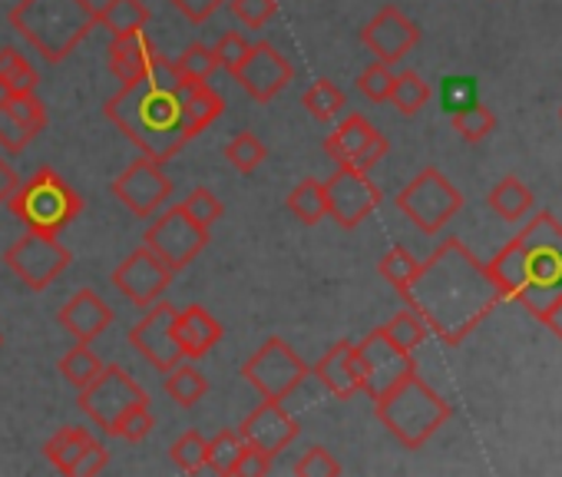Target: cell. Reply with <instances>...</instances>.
Returning <instances> with one entry per match:
<instances>
[{"label":"cell","mask_w":562,"mask_h":477,"mask_svg":"<svg viewBox=\"0 0 562 477\" xmlns=\"http://www.w3.org/2000/svg\"><path fill=\"white\" fill-rule=\"evenodd\" d=\"M302 103H305V110L318 120V123H331L341 110H345V93L331 84V80H315L312 84V90L302 97Z\"/></svg>","instance_id":"cell-37"},{"label":"cell","mask_w":562,"mask_h":477,"mask_svg":"<svg viewBox=\"0 0 562 477\" xmlns=\"http://www.w3.org/2000/svg\"><path fill=\"white\" fill-rule=\"evenodd\" d=\"M103 362L100 355L87 345V342H77V348H70L64 358H60V375L74 385V388H87L97 375H100Z\"/></svg>","instance_id":"cell-34"},{"label":"cell","mask_w":562,"mask_h":477,"mask_svg":"<svg viewBox=\"0 0 562 477\" xmlns=\"http://www.w3.org/2000/svg\"><path fill=\"white\" fill-rule=\"evenodd\" d=\"M57 322L77 339V342H93L97 335H103L113 325V309L93 292V289H80L70 296V302L57 312Z\"/></svg>","instance_id":"cell-20"},{"label":"cell","mask_w":562,"mask_h":477,"mask_svg":"<svg viewBox=\"0 0 562 477\" xmlns=\"http://www.w3.org/2000/svg\"><path fill=\"white\" fill-rule=\"evenodd\" d=\"M11 27L47 64H64L97 31V8L90 0H21Z\"/></svg>","instance_id":"cell-4"},{"label":"cell","mask_w":562,"mask_h":477,"mask_svg":"<svg viewBox=\"0 0 562 477\" xmlns=\"http://www.w3.org/2000/svg\"><path fill=\"white\" fill-rule=\"evenodd\" d=\"M374 411L381 424L411 451L424 447L453 414L450 401L440 398L417 371L407 375L401 385H394L387 395L374 401Z\"/></svg>","instance_id":"cell-5"},{"label":"cell","mask_w":562,"mask_h":477,"mask_svg":"<svg viewBox=\"0 0 562 477\" xmlns=\"http://www.w3.org/2000/svg\"><path fill=\"white\" fill-rule=\"evenodd\" d=\"M90 444H93V434H90L87 428H60V431L47 441L44 454H47V461H50L57 470L77 474V467H80V461H83V454H87Z\"/></svg>","instance_id":"cell-27"},{"label":"cell","mask_w":562,"mask_h":477,"mask_svg":"<svg viewBox=\"0 0 562 477\" xmlns=\"http://www.w3.org/2000/svg\"><path fill=\"white\" fill-rule=\"evenodd\" d=\"M31 140H34V133H27L14 120V113L8 110L4 97H0V149H4V153H24L31 146Z\"/></svg>","instance_id":"cell-50"},{"label":"cell","mask_w":562,"mask_h":477,"mask_svg":"<svg viewBox=\"0 0 562 477\" xmlns=\"http://www.w3.org/2000/svg\"><path fill=\"white\" fill-rule=\"evenodd\" d=\"M325 199H328V215L341 229H358L381 206V189L371 182L368 173L341 163L335 176L325 179Z\"/></svg>","instance_id":"cell-13"},{"label":"cell","mask_w":562,"mask_h":477,"mask_svg":"<svg viewBox=\"0 0 562 477\" xmlns=\"http://www.w3.org/2000/svg\"><path fill=\"white\" fill-rule=\"evenodd\" d=\"M361 41L381 64H401L420 44V27L404 11L384 8L374 14V21H368Z\"/></svg>","instance_id":"cell-18"},{"label":"cell","mask_w":562,"mask_h":477,"mask_svg":"<svg viewBox=\"0 0 562 477\" xmlns=\"http://www.w3.org/2000/svg\"><path fill=\"white\" fill-rule=\"evenodd\" d=\"M156 57H159V51H156V44L146 37V31L126 34V37H113L110 47H106V64H110V70H113V77H116L120 84L146 77L149 67L156 64Z\"/></svg>","instance_id":"cell-23"},{"label":"cell","mask_w":562,"mask_h":477,"mask_svg":"<svg viewBox=\"0 0 562 477\" xmlns=\"http://www.w3.org/2000/svg\"><path fill=\"white\" fill-rule=\"evenodd\" d=\"M97 24L103 31H110V37L139 34L149 24V8L143 0H106V4L97 11Z\"/></svg>","instance_id":"cell-26"},{"label":"cell","mask_w":562,"mask_h":477,"mask_svg":"<svg viewBox=\"0 0 562 477\" xmlns=\"http://www.w3.org/2000/svg\"><path fill=\"white\" fill-rule=\"evenodd\" d=\"M4 103H8V110L14 113V120L27 133H34V136L44 133V126H47V107H44V100L37 93H11V97L4 93Z\"/></svg>","instance_id":"cell-41"},{"label":"cell","mask_w":562,"mask_h":477,"mask_svg":"<svg viewBox=\"0 0 562 477\" xmlns=\"http://www.w3.org/2000/svg\"><path fill=\"white\" fill-rule=\"evenodd\" d=\"M404 117H417L427 103H430V84L414 74V70H404V74H394V87H391V100Z\"/></svg>","instance_id":"cell-32"},{"label":"cell","mask_w":562,"mask_h":477,"mask_svg":"<svg viewBox=\"0 0 562 477\" xmlns=\"http://www.w3.org/2000/svg\"><path fill=\"white\" fill-rule=\"evenodd\" d=\"M536 319H539L552 335H559V339H562V296H559V299H552V302H549Z\"/></svg>","instance_id":"cell-56"},{"label":"cell","mask_w":562,"mask_h":477,"mask_svg":"<svg viewBox=\"0 0 562 477\" xmlns=\"http://www.w3.org/2000/svg\"><path fill=\"white\" fill-rule=\"evenodd\" d=\"M232 18L251 31L265 27L274 14H278V0H232Z\"/></svg>","instance_id":"cell-47"},{"label":"cell","mask_w":562,"mask_h":477,"mask_svg":"<svg viewBox=\"0 0 562 477\" xmlns=\"http://www.w3.org/2000/svg\"><path fill=\"white\" fill-rule=\"evenodd\" d=\"M209 391V381L202 371H195L189 362H179L176 368L166 371V395L179 404V408H195Z\"/></svg>","instance_id":"cell-30"},{"label":"cell","mask_w":562,"mask_h":477,"mask_svg":"<svg viewBox=\"0 0 562 477\" xmlns=\"http://www.w3.org/2000/svg\"><path fill=\"white\" fill-rule=\"evenodd\" d=\"M77 404L103 434H113L116 421L126 411H133L139 404H149V395L123 365H103L100 375L87 388H80Z\"/></svg>","instance_id":"cell-9"},{"label":"cell","mask_w":562,"mask_h":477,"mask_svg":"<svg viewBox=\"0 0 562 477\" xmlns=\"http://www.w3.org/2000/svg\"><path fill=\"white\" fill-rule=\"evenodd\" d=\"M186 212L199 222V225H205V229H212L218 219H222V212H225V206L215 199V192L212 189H205V186H199V189H192L189 196H186Z\"/></svg>","instance_id":"cell-46"},{"label":"cell","mask_w":562,"mask_h":477,"mask_svg":"<svg viewBox=\"0 0 562 477\" xmlns=\"http://www.w3.org/2000/svg\"><path fill=\"white\" fill-rule=\"evenodd\" d=\"M374 133H378V130H374L361 113H351V117L341 120V123L335 126V133L325 140V153H328L335 163H348Z\"/></svg>","instance_id":"cell-28"},{"label":"cell","mask_w":562,"mask_h":477,"mask_svg":"<svg viewBox=\"0 0 562 477\" xmlns=\"http://www.w3.org/2000/svg\"><path fill=\"white\" fill-rule=\"evenodd\" d=\"M143 246L156 253L172 273H182L209 246V229L199 225L179 202V206H169L162 215H156V222L143 235Z\"/></svg>","instance_id":"cell-10"},{"label":"cell","mask_w":562,"mask_h":477,"mask_svg":"<svg viewBox=\"0 0 562 477\" xmlns=\"http://www.w3.org/2000/svg\"><path fill=\"white\" fill-rule=\"evenodd\" d=\"M440 103L443 110L453 117L473 103H480V87H476V77H443L440 84Z\"/></svg>","instance_id":"cell-43"},{"label":"cell","mask_w":562,"mask_h":477,"mask_svg":"<svg viewBox=\"0 0 562 477\" xmlns=\"http://www.w3.org/2000/svg\"><path fill=\"white\" fill-rule=\"evenodd\" d=\"M172 276H176V273H172L156 253H149L146 246H139L136 253H130V256L116 266L113 286L123 292V299H126L130 306L146 309V306H153L156 299H162V296L169 292Z\"/></svg>","instance_id":"cell-16"},{"label":"cell","mask_w":562,"mask_h":477,"mask_svg":"<svg viewBox=\"0 0 562 477\" xmlns=\"http://www.w3.org/2000/svg\"><path fill=\"white\" fill-rule=\"evenodd\" d=\"M106 461H110V451L93 437V444L87 447V454H83V461L77 467V474H100L106 467Z\"/></svg>","instance_id":"cell-54"},{"label":"cell","mask_w":562,"mask_h":477,"mask_svg":"<svg viewBox=\"0 0 562 477\" xmlns=\"http://www.w3.org/2000/svg\"><path fill=\"white\" fill-rule=\"evenodd\" d=\"M417 269H420V263H417V259L411 256V249H404V246L387 249V256L378 263L381 279H384V282H391L397 292H404V289L411 286V279L417 276Z\"/></svg>","instance_id":"cell-42"},{"label":"cell","mask_w":562,"mask_h":477,"mask_svg":"<svg viewBox=\"0 0 562 477\" xmlns=\"http://www.w3.org/2000/svg\"><path fill=\"white\" fill-rule=\"evenodd\" d=\"M248 41L241 37V34H235V31H225L222 37H218V44H215V60H218V67L225 70V74H238V67L245 64V57H248Z\"/></svg>","instance_id":"cell-48"},{"label":"cell","mask_w":562,"mask_h":477,"mask_svg":"<svg viewBox=\"0 0 562 477\" xmlns=\"http://www.w3.org/2000/svg\"><path fill=\"white\" fill-rule=\"evenodd\" d=\"M463 206L460 189L437 169L427 166L420 169L401 192H397V209L424 232V235H437Z\"/></svg>","instance_id":"cell-7"},{"label":"cell","mask_w":562,"mask_h":477,"mask_svg":"<svg viewBox=\"0 0 562 477\" xmlns=\"http://www.w3.org/2000/svg\"><path fill=\"white\" fill-rule=\"evenodd\" d=\"M18 186H21V179H18V173H14V166L0 156V206H8L11 202V196L18 192Z\"/></svg>","instance_id":"cell-55"},{"label":"cell","mask_w":562,"mask_h":477,"mask_svg":"<svg viewBox=\"0 0 562 477\" xmlns=\"http://www.w3.org/2000/svg\"><path fill=\"white\" fill-rule=\"evenodd\" d=\"M387 149H391V143H387V136L378 130V133H374V136H371V140H368V143L351 156V159H348V166H355V169H361V173H371V169L387 156ZM338 166H341V163H338Z\"/></svg>","instance_id":"cell-51"},{"label":"cell","mask_w":562,"mask_h":477,"mask_svg":"<svg viewBox=\"0 0 562 477\" xmlns=\"http://www.w3.org/2000/svg\"><path fill=\"white\" fill-rule=\"evenodd\" d=\"M289 212L305 222V225H318L328 215V199H325V182L315 176H305L302 182H295V189L285 199Z\"/></svg>","instance_id":"cell-29"},{"label":"cell","mask_w":562,"mask_h":477,"mask_svg":"<svg viewBox=\"0 0 562 477\" xmlns=\"http://www.w3.org/2000/svg\"><path fill=\"white\" fill-rule=\"evenodd\" d=\"M186 93L159 87L149 77L126 80L106 103L103 117L149 159L169 163L189 140L182 133Z\"/></svg>","instance_id":"cell-3"},{"label":"cell","mask_w":562,"mask_h":477,"mask_svg":"<svg viewBox=\"0 0 562 477\" xmlns=\"http://www.w3.org/2000/svg\"><path fill=\"white\" fill-rule=\"evenodd\" d=\"M532 189L522 182V179H516V176H503L493 189H490V196H486V206L503 219V222H522L529 212H532Z\"/></svg>","instance_id":"cell-25"},{"label":"cell","mask_w":562,"mask_h":477,"mask_svg":"<svg viewBox=\"0 0 562 477\" xmlns=\"http://www.w3.org/2000/svg\"><path fill=\"white\" fill-rule=\"evenodd\" d=\"M295 77V67L289 64V57L281 54L278 47L271 44H251L248 47V57L245 64L238 67L235 80L245 87V93L255 100V103H268L274 100L281 90H285Z\"/></svg>","instance_id":"cell-17"},{"label":"cell","mask_w":562,"mask_h":477,"mask_svg":"<svg viewBox=\"0 0 562 477\" xmlns=\"http://www.w3.org/2000/svg\"><path fill=\"white\" fill-rule=\"evenodd\" d=\"M37 70L14 51V47H0V90L8 97L11 93H34L37 90Z\"/></svg>","instance_id":"cell-31"},{"label":"cell","mask_w":562,"mask_h":477,"mask_svg":"<svg viewBox=\"0 0 562 477\" xmlns=\"http://www.w3.org/2000/svg\"><path fill=\"white\" fill-rule=\"evenodd\" d=\"M0 342H4V339H0Z\"/></svg>","instance_id":"cell-57"},{"label":"cell","mask_w":562,"mask_h":477,"mask_svg":"<svg viewBox=\"0 0 562 477\" xmlns=\"http://www.w3.org/2000/svg\"><path fill=\"white\" fill-rule=\"evenodd\" d=\"M225 113V100L222 93H215L209 84H199L186 93L182 100V133L186 140H195L209 123H215Z\"/></svg>","instance_id":"cell-24"},{"label":"cell","mask_w":562,"mask_h":477,"mask_svg":"<svg viewBox=\"0 0 562 477\" xmlns=\"http://www.w3.org/2000/svg\"><path fill=\"white\" fill-rule=\"evenodd\" d=\"M355 362H358V375H361V391L371 395L374 401L381 395H387L394 385H401L407 375L417 371L414 355L397 348L384 329L368 332L358 345H355Z\"/></svg>","instance_id":"cell-12"},{"label":"cell","mask_w":562,"mask_h":477,"mask_svg":"<svg viewBox=\"0 0 562 477\" xmlns=\"http://www.w3.org/2000/svg\"><path fill=\"white\" fill-rule=\"evenodd\" d=\"M169 457L182 474H199L209 467V437L202 431H186L169 447Z\"/></svg>","instance_id":"cell-33"},{"label":"cell","mask_w":562,"mask_h":477,"mask_svg":"<svg viewBox=\"0 0 562 477\" xmlns=\"http://www.w3.org/2000/svg\"><path fill=\"white\" fill-rule=\"evenodd\" d=\"M450 123H453V130H457L467 143H480V140H486V136L496 130V117H493V110H490L486 103H473V107L453 113Z\"/></svg>","instance_id":"cell-39"},{"label":"cell","mask_w":562,"mask_h":477,"mask_svg":"<svg viewBox=\"0 0 562 477\" xmlns=\"http://www.w3.org/2000/svg\"><path fill=\"white\" fill-rule=\"evenodd\" d=\"M299 421L285 411L281 401H261L238 428V434L245 437V444L265 451L268 457L281 454L295 437H299Z\"/></svg>","instance_id":"cell-19"},{"label":"cell","mask_w":562,"mask_h":477,"mask_svg":"<svg viewBox=\"0 0 562 477\" xmlns=\"http://www.w3.org/2000/svg\"><path fill=\"white\" fill-rule=\"evenodd\" d=\"M241 451H245V437L235 428H225L209 441V467L215 474H235Z\"/></svg>","instance_id":"cell-38"},{"label":"cell","mask_w":562,"mask_h":477,"mask_svg":"<svg viewBox=\"0 0 562 477\" xmlns=\"http://www.w3.org/2000/svg\"><path fill=\"white\" fill-rule=\"evenodd\" d=\"M113 196L136 215L149 219L162 209V202L172 196V179L162 173V163L149 156H136L116 179H113Z\"/></svg>","instance_id":"cell-14"},{"label":"cell","mask_w":562,"mask_h":477,"mask_svg":"<svg viewBox=\"0 0 562 477\" xmlns=\"http://www.w3.org/2000/svg\"><path fill=\"white\" fill-rule=\"evenodd\" d=\"M486 273L503 299L522 302L539 315L562 296V222L552 212L532 215L493 256Z\"/></svg>","instance_id":"cell-2"},{"label":"cell","mask_w":562,"mask_h":477,"mask_svg":"<svg viewBox=\"0 0 562 477\" xmlns=\"http://www.w3.org/2000/svg\"><path fill=\"white\" fill-rule=\"evenodd\" d=\"M305 358L285 342V339H268L261 348L241 365V378L265 398V401H285L295 395L308 378Z\"/></svg>","instance_id":"cell-8"},{"label":"cell","mask_w":562,"mask_h":477,"mask_svg":"<svg viewBox=\"0 0 562 477\" xmlns=\"http://www.w3.org/2000/svg\"><path fill=\"white\" fill-rule=\"evenodd\" d=\"M8 209L31 232L60 235L83 212V196L57 169L44 166L27 182L18 186V192L11 196Z\"/></svg>","instance_id":"cell-6"},{"label":"cell","mask_w":562,"mask_h":477,"mask_svg":"<svg viewBox=\"0 0 562 477\" xmlns=\"http://www.w3.org/2000/svg\"><path fill=\"white\" fill-rule=\"evenodd\" d=\"M384 329V335L397 345V348H404V352H414L424 339H427V325H424V319L414 312V309H404V312H397L387 325H381Z\"/></svg>","instance_id":"cell-40"},{"label":"cell","mask_w":562,"mask_h":477,"mask_svg":"<svg viewBox=\"0 0 562 477\" xmlns=\"http://www.w3.org/2000/svg\"><path fill=\"white\" fill-rule=\"evenodd\" d=\"M268 470H271V457H268L265 451H258V447L245 444V451H241V457H238V467H235V474L265 477Z\"/></svg>","instance_id":"cell-53"},{"label":"cell","mask_w":562,"mask_h":477,"mask_svg":"<svg viewBox=\"0 0 562 477\" xmlns=\"http://www.w3.org/2000/svg\"><path fill=\"white\" fill-rule=\"evenodd\" d=\"M153 428H156V418H153L149 404H139V408L126 411V414L116 421V428H113L110 437H123V441L136 444V441H146V437L153 434Z\"/></svg>","instance_id":"cell-45"},{"label":"cell","mask_w":562,"mask_h":477,"mask_svg":"<svg viewBox=\"0 0 562 477\" xmlns=\"http://www.w3.org/2000/svg\"><path fill=\"white\" fill-rule=\"evenodd\" d=\"M176 312L172 302L156 299L153 306H146V315L130 329V345L156 368V371H169L182 362V348L176 342Z\"/></svg>","instance_id":"cell-15"},{"label":"cell","mask_w":562,"mask_h":477,"mask_svg":"<svg viewBox=\"0 0 562 477\" xmlns=\"http://www.w3.org/2000/svg\"><path fill=\"white\" fill-rule=\"evenodd\" d=\"M70 249L60 243L57 235H44V232H31L4 253V266L34 292L50 289L67 269H70Z\"/></svg>","instance_id":"cell-11"},{"label":"cell","mask_w":562,"mask_h":477,"mask_svg":"<svg viewBox=\"0 0 562 477\" xmlns=\"http://www.w3.org/2000/svg\"><path fill=\"white\" fill-rule=\"evenodd\" d=\"M401 299L447 345H460L503 302L486 266L460 239H447L427 263H420Z\"/></svg>","instance_id":"cell-1"},{"label":"cell","mask_w":562,"mask_h":477,"mask_svg":"<svg viewBox=\"0 0 562 477\" xmlns=\"http://www.w3.org/2000/svg\"><path fill=\"white\" fill-rule=\"evenodd\" d=\"M172 64H176V70L182 74V80H186V84H192V87L209 84V80H212V74H215V67H218L215 51H212V47H205V44H189V47H186Z\"/></svg>","instance_id":"cell-35"},{"label":"cell","mask_w":562,"mask_h":477,"mask_svg":"<svg viewBox=\"0 0 562 477\" xmlns=\"http://www.w3.org/2000/svg\"><path fill=\"white\" fill-rule=\"evenodd\" d=\"M265 156H268V149H265V143H261L251 130H241V133L225 146V159H228L232 169L241 173V176H251V173L265 163Z\"/></svg>","instance_id":"cell-36"},{"label":"cell","mask_w":562,"mask_h":477,"mask_svg":"<svg viewBox=\"0 0 562 477\" xmlns=\"http://www.w3.org/2000/svg\"><path fill=\"white\" fill-rule=\"evenodd\" d=\"M391 87H394V70H391V64H381V60H374L368 70H361V77H358V90H361V97H368L371 103H387L391 100Z\"/></svg>","instance_id":"cell-44"},{"label":"cell","mask_w":562,"mask_h":477,"mask_svg":"<svg viewBox=\"0 0 562 477\" xmlns=\"http://www.w3.org/2000/svg\"><path fill=\"white\" fill-rule=\"evenodd\" d=\"M295 474L299 477H338L341 474V464L335 461V454L328 447H308L299 464H295Z\"/></svg>","instance_id":"cell-49"},{"label":"cell","mask_w":562,"mask_h":477,"mask_svg":"<svg viewBox=\"0 0 562 477\" xmlns=\"http://www.w3.org/2000/svg\"><path fill=\"white\" fill-rule=\"evenodd\" d=\"M335 398L348 401L361 391V375H358V362H355V342L341 339L335 342L318 362H315V371H312Z\"/></svg>","instance_id":"cell-21"},{"label":"cell","mask_w":562,"mask_h":477,"mask_svg":"<svg viewBox=\"0 0 562 477\" xmlns=\"http://www.w3.org/2000/svg\"><path fill=\"white\" fill-rule=\"evenodd\" d=\"M169 4H172L189 24H205V21H212V14L225 4V0H169Z\"/></svg>","instance_id":"cell-52"},{"label":"cell","mask_w":562,"mask_h":477,"mask_svg":"<svg viewBox=\"0 0 562 477\" xmlns=\"http://www.w3.org/2000/svg\"><path fill=\"white\" fill-rule=\"evenodd\" d=\"M176 342L182 348V358L195 362L205 358L218 342H222V322H215V315H209L202 306H189L182 312H176Z\"/></svg>","instance_id":"cell-22"}]
</instances>
